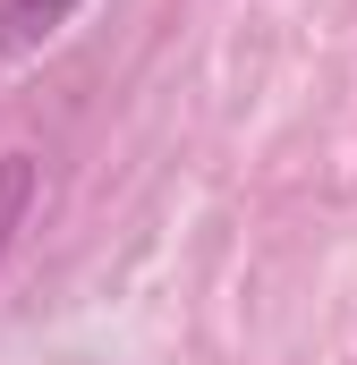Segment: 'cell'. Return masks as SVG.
<instances>
[{"label": "cell", "instance_id": "2", "mask_svg": "<svg viewBox=\"0 0 357 365\" xmlns=\"http://www.w3.org/2000/svg\"><path fill=\"white\" fill-rule=\"evenodd\" d=\"M34 187H43L34 153H0V255H9V238L26 230V212H34Z\"/></svg>", "mask_w": 357, "mask_h": 365}, {"label": "cell", "instance_id": "1", "mask_svg": "<svg viewBox=\"0 0 357 365\" xmlns=\"http://www.w3.org/2000/svg\"><path fill=\"white\" fill-rule=\"evenodd\" d=\"M77 9H86V0H0V51H9V60L43 51V43H51Z\"/></svg>", "mask_w": 357, "mask_h": 365}]
</instances>
